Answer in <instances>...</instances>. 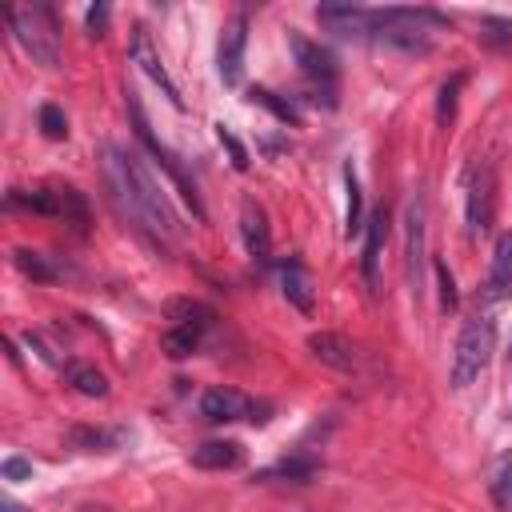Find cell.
Segmentation results:
<instances>
[{
	"mask_svg": "<svg viewBox=\"0 0 512 512\" xmlns=\"http://www.w3.org/2000/svg\"><path fill=\"white\" fill-rule=\"evenodd\" d=\"M100 168H104L112 204L120 208L124 220H132V228L140 236H148L152 244H172L180 236V220H176L164 188L156 184L152 168L136 152H128L120 144H104L100 148Z\"/></svg>",
	"mask_w": 512,
	"mask_h": 512,
	"instance_id": "6da1fadb",
	"label": "cell"
},
{
	"mask_svg": "<svg viewBox=\"0 0 512 512\" xmlns=\"http://www.w3.org/2000/svg\"><path fill=\"white\" fill-rule=\"evenodd\" d=\"M4 24L12 28V40L44 68L60 64V28L56 12L48 4H28V8H4Z\"/></svg>",
	"mask_w": 512,
	"mask_h": 512,
	"instance_id": "7a4b0ae2",
	"label": "cell"
},
{
	"mask_svg": "<svg viewBox=\"0 0 512 512\" xmlns=\"http://www.w3.org/2000/svg\"><path fill=\"white\" fill-rule=\"evenodd\" d=\"M124 100H128V120H132V132H136V140L152 152V160L172 176V184L180 188V196L188 200V208H192V216L196 220H204V200H200V192H196V180L188 176V168L180 164V156L164 144V140H156V132H152V124H148V116H144V104H140V96L132 92V88H124Z\"/></svg>",
	"mask_w": 512,
	"mask_h": 512,
	"instance_id": "3957f363",
	"label": "cell"
},
{
	"mask_svg": "<svg viewBox=\"0 0 512 512\" xmlns=\"http://www.w3.org/2000/svg\"><path fill=\"white\" fill-rule=\"evenodd\" d=\"M8 208H24L36 216H52L72 224L76 232H88V200L72 184H44V188H12Z\"/></svg>",
	"mask_w": 512,
	"mask_h": 512,
	"instance_id": "277c9868",
	"label": "cell"
},
{
	"mask_svg": "<svg viewBox=\"0 0 512 512\" xmlns=\"http://www.w3.org/2000/svg\"><path fill=\"white\" fill-rule=\"evenodd\" d=\"M492 348H496V324L488 312H476L460 340H456V352H452V372H448V384L452 388H468L492 360Z\"/></svg>",
	"mask_w": 512,
	"mask_h": 512,
	"instance_id": "5b68a950",
	"label": "cell"
},
{
	"mask_svg": "<svg viewBox=\"0 0 512 512\" xmlns=\"http://www.w3.org/2000/svg\"><path fill=\"white\" fill-rule=\"evenodd\" d=\"M288 44H292V56L300 64V76L308 80V88L316 92V100H324V108H336V84H340V72H336V60L328 48L312 44L308 36L300 32H288Z\"/></svg>",
	"mask_w": 512,
	"mask_h": 512,
	"instance_id": "8992f818",
	"label": "cell"
},
{
	"mask_svg": "<svg viewBox=\"0 0 512 512\" xmlns=\"http://www.w3.org/2000/svg\"><path fill=\"white\" fill-rule=\"evenodd\" d=\"M464 216H468V232L472 236H484L492 228V216H496V172L492 164L476 160L468 168V184H464Z\"/></svg>",
	"mask_w": 512,
	"mask_h": 512,
	"instance_id": "52a82bcc",
	"label": "cell"
},
{
	"mask_svg": "<svg viewBox=\"0 0 512 512\" xmlns=\"http://www.w3.org/2000/svg\"><path fill=\"white\" fill-rule=\"evenodd\" d=\"M244 48H248V16L236 12V16L224 20L220 44H216V72L228 88L240 84V76H244Z\"/></svg>",
	"mask_w": 512,
	"mask_h": 512,
	"instance_id": "ba28073f",
	"label": "cell"
},
{
	"mask_svg": "<svg viewBox=\"0 0 512 512\" xmlns=\"http://www.w3.org/2000/svg\"><path fill=\"white\" fill-rule=\"evenodd\" d=\"M128 56H132V64H140V68H144V76H148L152 84H160V92H164V96H168L176 108H184V100H180L176 84L168 80V72H164V64H160V52L152 48V36H148V28H144V24H136V28H132Z\"/></svg>",
	"mask_w": 512,
	"mask_h": 512,
	"instance_id": "9c48e42d",
	"label": "cell"
},
{
	"mask_svg": "<svg viewBox=\"0 0 512 512\" xmlns=\"http://www.w3.org/2000/svg\"><path fill=\"white\" fill-rule=\"evenodd\" d=\"M252 408H256V400H248L244 392H236V388H228V384H212V388L200 396V416L212 420V424L252 420Z\"/></svg>",
	"mask_w": 512,
	"mask_h": 512,
	"instance_id": "30bf717a",
	"label": "cell"
},
{
	"mask_svg": "<svg viewBox=\"0 0 512 512\" xmlns=\"http://www.w3.org/2000/svg\"><path fill=\"white\" fill-rule=\"evenodd\" d=\"M316 20L336 32V36H356V40H372V8L360 4H320Z\"/></svg>",
	"mask_w": 512,
	"mask_h": 512,
	"instance_id": "8fae6325",
	"label": "cell"
},
{
	"mask_svg": "<svg viewBox=\"0 0 512 512\" xmlns=\"http://www.w3.org/2000/svg\"><path fill=\"white\" fill-rule=\"evenodd\" d=\"M384 236H388V208H376L364 220V252H360V272H364L368 292H380V248H384Z\"/></svg>",
	"mask_w": 512,
	"mask_h": 512,
	"instance_id": "7c38bea8",
	"label": "cell"
},
{
	"mask_svg": "<svg viewBox=\"0 0 512 512\" xmlns=\"http://www.w3.org/2000/svg\"><path fill=\"white\" fill-rule=\"evenodd\" d=\"M240 236H244V248L256 264L272 260V228H268V216L256 200H244V208H240Z\"/></svg>",
	"mask_w": 512,
	"mask_h": 512,
	"instance_id": "4fadbf2b",
	"label": "cell"
},
{
	"mask_svg": "<svg viewBox=\"0 0 512 512\" xmlns=\"http://www.w3.org/2000/svg\"><path fill=\"white\" fill-rule=\"evenodd\" d=\"M308 352H312L320 364L336 368V372H352V368L360 364L356 344H352L348 336H340V332H312V336H308Z\"/></svg>",
	"mask_w": 512,
	"mask_h": 512,
	"instance_id": "5bb4252c",
	"label": "cell"
},
{
	"mask_svg": "<svg viewBox=\"0 0 512 512\" xmlns=\"http://www.w3.org/2000/svg\"><path fill=\"white\" fill-rule=\"evenodd\" d=\"M408 280H412V292L424 288V196L416 192L408 200Z\"/></svg>",
	"mask_w": 512,
	"mask_h": 512,
	"instance_id": "9a60e30c",
	"label": "cell"
},
{
	"mask_svg": "<svg viewBox=\"0 0 512 512\" xmlns=\"http://www.w3.org/2000/svg\"><path fill=\"white\" fill-rule=\"evenodd\" d=\"M484 300H488V304L512 300V232H504V236L496 240V248H492V268H488Z\"/></svg>",
	"mask_w": 512,
	"mask_h": 512,
	"instance_id": "2e32d148",
	"label": "cell"
},
{
	"mask_svg": "<svg viewBox=\"0 0 512 512\" xmlns=\"http://www.w3.org/2000/svg\"><path fill=\"white\" fill-rule=\"evenodd\" d=\"M280 292H284V300H288L292 308L312 312V276H308V268H304L296 256H288V260L280 264Z\"/></svg>",
	"mask_w": 512,
	"mask_h": 512,
	"instance_id": "e0dca14e",
	"label": "cell"
},
{
	"mask_svg": "<svg viewBox=\"0 0 512 512\" xmlns=\"http://www.w3.org/2000/svg\"><path fill=\"white\" fill-rule=\"evenodd\" d=\"M120 444H128V432L124 428H88V424H76L68 432V448H76V452H116Z\"/></svg>",
	"mask_w": 512,
	"mask_h": 512,
	"instance_id": "ac0fdd59",
	"label": "cell"
},
{
	"mask_svg": "<svg viewBox=\"0 0 512 512\" xmlns=\"http://www.w3.org/2000/svg\"><path fill=\"white\" fill-rule=\"evenodd\" d=\"M240 460H244V448L236 440H204L200 448H192V464L204 472H224V468H236Z\"/></svg>",
	"mask_w": 512,
	"mask_h": 512,
	"instance_id": "d6986e66",
	"label": "cell"
},
{
	"mask_svg": "<svg viewBox=\"0 0 512 512\" xmlns=\"http://www.w3.org/2000/svg\"><path fill=\"white\" fill-rule=\"evenodd\" d=\"M12 260H16V268H20L28 280H36V284H52V280H64V276L72 272L68 264H52V256H44V252H36V248H16Z\"/></svg>",
	"mask_w": 512,
	"mask_h": 512,
	"instance_id": "ffe728a7",
	"label": "cell"
},
{
	"mask_svg": "<svg viewBox=\"0 0 512 512\" xmlns=\"http://www.w3.org/2000/svg\"><path fill=\"white\" fill-rule=\"evenodd\" d=\"M200 340H204V328H200V324H172V328L160 336V352H164L168 360H184V356H192V352L200 348Z\"/></svg>",
	"mask_w": 512,
	"mask_h": 512,
	"instance_id": "44dd1931",
	"label": "cell"
},
{
	"mask_svg": "<svg viewBox=\"0 0 512 512\" xmlns=\"http://www.w3.org/2000/svg\"><path fill=\"white\" fill-rule=\"evenodd\" d=\"M488 496L500 512H512V452L496 456L492 464V476H488Z\"/></svg>",
	"mask_w": 512,
	"mask_h": 512,
	"instance_id": "7402d4cb",
	"label": "cell"
},
{
	"mask_svg": "<svg viewBox=\"0 0 512 512\" xmlns=\"http://www.w3.org/2000/svg\"><path fill=\"white\" fill-rule=\"evenodd\" d=\"M64 376H68V384L76 388V392H84V396H108V380H104V372L96 368V364H68L64 368Z\"/></svg>",
	"mask_w": 512,
	"mask_h": 512,
	"instance_id": "603a6c76",
	"label": "cell"
},
{
	"mask_svg": "<svg viewBox=\"0 0 512 512\" xmlns=\"http://www.w3.org/2000/svg\"><path fill=\"white\" fill-rule=\"evenodd\" d=\"M344 192H348V208H344V236H356L364 228V208H360V180L352 172V164H344Z\"/></svg>",
	"mask_w": 512,
	"mask_h": 512,
	"instance_id": "cb8c5ba5",
	"label": "cell"
},
{
	"mask_svg": "<svg viewBox=\"0 0 512 512\" xmlns=\"http://www.w3.org/2000/svg\"><path fill=\"white\" fill-rule=\"evenodd\" d=\"M316 460H308V456H296V460H280L276 468H268V472H260V480H276V476H284V480H292V484H304V480H312L316 476Z\"/></svg>",
	"mask_w": 512,
	"mask_h": 512,
	"instance_id": "d4e9b609",
	"label": "cell"
},
{
	"mask_svg": "<svg viewBox=\"0 0 512 512\" xmlns=\"http://www.w3.org/2000/svg\"><path fill=\"white\" fill-rule=\"evenodd\" d=\"M248 96H252V104H264L276 120H284V124H300V108H296L292 100H284V96H276V92H268V88H252Z\"/></svg>",
	"mask_w": 512,
	"mask_h": 512,
	"instance_id": "484cf974",
	"label": "cell"
},
{
	"mask_svg": "<svg viewBox=\"0 0 512 512\" xmlns=\"http://www.w3.org/2000/svg\"><path fill=\"white\" fill-rule=\"evenodd\" d=\"M168 316H172L176 324H200V328H208V324L216 320V312H212L208 304H200V300H172V304H168Z\"/></svg>",
	"mask_w": 512,
	"mask_h": 512,
	"instance_id": "4316f807",
	"label": "cell"
},
{
	"mask_svg": "<svg viewBox=\"0 0 512 512\" xmlns=\"http://www.w3.org/2000/svg\"><path fill=\"white\" fill-rule=\"evenodd\" d=\"M460 88H464V76H460V72H456V76H448V80L440 84V100H436V124H440V128H448V124H452Z\"/></svg>",
	"mask_w": 512,
	"mask_h": 512,
	"instance_id": "83f0119b",
	"label": "cell"
},
{
	"mask_svg": "<svg viewBox=\"0 0 512 512\" xmlns=\"http://www.w3.org/2000/svg\"><path fill=\"white\" fill-rule=\"evenodd\" d=\"M40 128H44L48 140H64V136H68V116H64L56 104H44V108H40Z\"/></svg>",
	"mask_w": 512,
	"mask_h": 512,
	"instance_id": "f1b7e54d",
	"label": "cell"
},
{
	"mask_svg": "<svg viewBox=\"0 0 512 512\" xmlns=\"http://www.w3.org/2000/svg\"><path fill=\"white\" fill-rule=\"evenodd\" d=\"M216 140H220V144L228 148V156H232V164H236V168L244 172V168H248V148H244V144H240V140L232 136V128H228V124H216Z\"/></svg>",
	"mask_w": 512,
	"mask_h": 512,
	"instance_id": "f546056e",
	"label": "cell"
},
{
	"mask_svg": "<svg viewBox=\"0 0 512 512\" xmlns=\"http://www.w3.org/2000/svg\"><path fill=\"white\" fill-rule=\"evenodd\" d=\"M436 280H440V308L452 312L460 304V296H456V280H452V272H448L444 260H436Z\"/></svg>",
	"mask_w": 512,
	"mask_h": 512,
	"instance_id": "4dcf8cb0",
	"label": "cell"
},
{
	"mask_svg": "<svg viewBox=\"0 0 512 512\" xmlns=\"http://www.w3.org/2000/svg\"><path fill=\"white\" fill-rule=\"evenodd\" d=\"M480 36L488 40V44H512V20H500V16H484L480 20Z\"/></svg>",
	"mask_w": 512,
	"mask_h": 512,
	"instance_id": "1f68e13d",
	"label": "cell"
},
{
	"mask_svg": "<svg viewBox=\"0 0 512 512\" xmlns=\"http://www.w3.org/2000/svg\"><path fill=\"white\" fill-rule=\"evenodd\" d=\"M108 4H96V8H88V36H104L108 32Z\"/></svg>",
	"mask_w": 512,
	"mask_h": 512,
	"instance_id": "d6a6232c",
	"label": "cell"
},
{
	"mask_svg": "<svg viewBox=\"0 0 512 512\" xmlns=\"http://www.w3.org/2000/svg\"><path fill=\"white\" fill-rule=\"evenodd\" d=\"M32 476V464L28 460H20V456H8L4 460V480H28Z\"/></svg>",
	"mask_w": 512,
	"mask_h": 512,
	"instance_id": "836d02e7",
	"label": "cell"
},
{
	"mask_svg": "<svg viewBox=\"0 0 512 512\" xmlns=\"http://www.w3.org/2000/svg\"><path fill=\"white\" fill-rule=\"evenodd\" d=\"M0 512H28L24 504H16V500H0Z\"/></svg>",
	"mask_w": 512,
	"mask_h": 512,
	"instance_id": "e575fe53",
	"label": "cell"
},
{
	"mask_svg": "<svg viewBox=\"0 0 512 512\" xmlns=\"http://www.w3.org/2000/svg\"><path fill=\"white\" fill-rule=\"evenodd\" d=\"M84 512H108V508H84Z\"/></svg>",
	"mask_w": 512,
	"mask_h": 512,
	"instance_id": "d590c367",
	"label": "cell"
}]
</instances>
